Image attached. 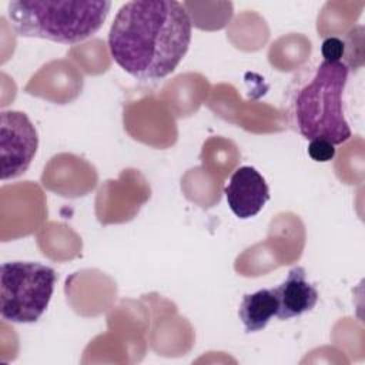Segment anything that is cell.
Returning a JSON list of instances; mask_svg holds the SVG:
<instances>
[{"label": "cell", "instance_id": "cell-9", "mask_svg": "<svg viewBox=\"0 0 365 365\" xmlns=\"http://www.w3.org/2000/svg\"><path fill=\"white\" fill-rule=\"evenodd\" d=\"M345 53H346V43L336 36L327 37L321 44V56H322V60L325 61H329V63L344 61Z\"/></svg>", "mask_w": 365, "mask_h": 365}, {"label": "cell", "instance_id": "cell-8", "mask_svg": "<svg viewBox=\"0 0 365 365\" xmlns=\"http://www.w3.org/2000/svg\"><path fill=\"white\" fill-rule=\"evenodd\" d=\"M277 298L272 288H262L245 294L238 308V317L247 334L262 331L272 317L277 315Z\"/></svg>", "mask_w": 365, "mask_h": 365}, {"label": "cell", "instance_id": "cell-3", "mask_svg": "<svg viewBox=\"0 0 365 365\" xmlns=\"http://www.w3.org/2000/svg\"><path fill=\"white\" fill-rule=\"evenodd\" d=\"M110 9L108 0H13L7 17L20 37L77 44L103 27Z\"/></svg>", "mask_w": 365, "mask_h": 365}, {"label": "cell", "instance_id": "cell-5", "mask_svg": "<svg viewBox=\"0 0 365 365\" xmlns=\"http://www.w3.org/2000/svg\"><path fill=\"white\" fill-rule=\"evenodd\" d=\"M38 148L34 124L23 111L0 113V160L1 180H13L24 174Z\"/></svg>", "mask_w": 365, "mask_h": 365}, {"label": "cell", "instance_id": "cell-7", "mask_svg": "<svg viewBox=\"0 0 365 365\" xmlns=\"http://www.w3.org/2000/svg\"><path fill=\"white\" fill-rule=\"evenodd\" d=\"M272 292L277 298V318L279 321L298 318L309 312L318 302L317 287L307 279V272L302 267H294L288 271L287 278Z\"/></svg>", "mask_w": 365, "mask_h": 365}, {"label": "cell", "instance_id": "cell-2", "mask_svg": "<svg viewBox=\"0 0 365 365\" xmlns=\"http://www.w3.org/2000/svg\"><path fill=\"white\" fill-rule=\"evenodd\" d=\"M349 67L325 60L301 67L284 93L282 111L288 125L305 140H327L334 145L352 137L344 111Z\"/></svg>", "mask_w": 365, "mask_h": 365}, {"label": "cell", "instance_id": "cell-4", "mask_svg": "<svg viewBox=\"0 0 365 365\" xmlns=\"http://www.w3.org/2000/svg\"><path fill=\"white\" fill-rule=\"evenodd\" d=\"M57 281L56 271L33 261L0 267V315L13 324H31L46 312Z\"/></svg>", "mask_w": 365, "mask_h": 365}, {"label": "cell", "instance_id": "cell-1", "mask_svg": "<svg viewBox=\"0 0 365 365\" xmlns=\"http://www.w3.org/2000/svg\"><path fill=\"white\" fill-rule=\"evenodd\" d=\"M191 34V17L180 1L134 0L117 11L107 41L123 71L140 81H157L178 67Z\"/></svg>", "mask_w": 365, "mask_h": 365}, {"label": "cell", "instance_id": "cell-10", "mask_svg": "<svg viewBox=\"0 0 365 365\" xmlns=\"http://www.w3.org/2000/svg\"><path fill=\"white\" fill-rule=\"evenodd\" d=\"M308 155L311 157V160L317 161V163H328L335 157L336 148L332 143L327 141V140H311L308 144Z\"/></svg>", "mask_w": 365, "mask_h": 365}, {"label": "cell", "instance_id": "cell-6", "mask_svg": "<svg viewBox=\"0 0 365 365\" xmlns=\"http://www.w3.org/2000/svg\"><path fill=\"white\" fill-rule=\"evenodd\" d=\"M227 204L240 220L255 217L269 200L265 178L251 165L237 168L224 188Z\"/></svg>", "mask_w": 365, "mask_h": 365}]
</instances>
